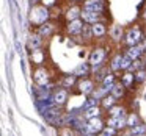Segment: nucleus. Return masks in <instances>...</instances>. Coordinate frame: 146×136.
I'll use <instances>...</instances> for the list:
<instances>
[{
  "label": "nucleus",
  "mask_w": 146,
  "mask_h": 136,
  "mask_svg": "<svg viewBox=\"0 0 146 136\" xmlns=\"http://www.w3.org/2000/svg\"><path fill=\"white\" fill-rule=\"evenodd\" d=\"M141 39V33H140V30H137V28H133V30H130L129 33H127V38H126V42L129 45H133V44H137V42Z\"/></svg>",
  "instance_id": "obj_4"
},
{
  "label": "nucleus",
  "mask_w": 146,
  "mask_h": 136,
  "mask_svg": "<svg viewBox=\"0 0 146 136\" xmlns=\"http://www.w3.org/2000/svg\"><path fill=\"white\" fill-rule=\"evenodd\" d=\"M66 97H68V94H66V91H57L55 92V95H54V102L55 103H58V105H63L64 102H66Z\"/></svg>",
  "instance_id": "obj_9"
},
{
  "label": "nucleus",
  "mask_w": 146,
  "mask_h": 136,
  "mask_svg": "<svg viewBox=\"0 0 146 136\" xmlns=\"http://www.w3.org/2000/svg\"><path fill=\"white\" fill-rule=\"evenodd\" d=\"M79 88L83 94H90V92H93V83L88 81V80H85V81H82L79 85Z\"/></svg>",
  "instance_id": "obj_11"
},
{
  "label": "nucleus",
  "mask_w": 146,
  "mask_h": 136,
  "mask_svg": "<svg viewBox=\"0 0 146 136\" xmlns=\"http://www.w3.org/2000/svg\"><path fill=\"white\" fill-rule=\"evenodd\" d=\"M77 16H79V8H71L69 13H68V17H69V19H72V20H76Z\"/></svg>",
  "instance_id": "obj_27"
},
{
  "label": "nucleus",
  "mask_w": 146,
  "mask_h": 136,
  "mask_svg": "<svg viewBox=\"0 0 146 136\" xmlns=\"http://www.w3.org/2000/svg\"><path fill=\"white\" fill-rule=\"evenodd\" d=\"M88 74V66L86 64H80L76 70H74V75H86Z\"/></svg>",
  "instance_id": "obj_18"
},
{
  "label": "nucleus",
  "mask_w": 146,
  "mask_h": 136,
  "mask_svg": "<svg viewBox=\"0 0 146 136\" xmlns=\"http://www.w3.org/2000/svg\"><path fill=\"white\" fill-rule=\"evenodd\" d=\"M111 92H113V97L116 99V97H121V95H123V86L121 85H115L113 88H111Z\"/></svg>",
  "instance_id": "obj_21"
},
{
  "label": "nucleus",
  "mask_w": 146,
  "mask_h": 136,
  "mask_svg": "<svg viewBox=\"0 0 146 136\" xmlns=\"http://www.w3.org/2000/svg\"><path fill=\"white\" fill-rule=\"evenodd\" d=\"M83 17V20H86V22H91V24H96V20H98V13H94V11H88L85 10L83 13H80Z\"/></svg>",
  "instance_id": "obj_8"
},
{
  "label": "nucleus",
  "mask_w": 146,
  "mask_h": 136,
  "mask_svg": "<svg viewBox=\"0 0 146 136\" xmlns=\"http://www.w3.org/2000/svg\"><path fill=\"white\" fill-rule=\"evenodd\" d=\"M127 125H130L133 128L135 125H138V117L135 116V114H132V116H129L127 117Z\"/></svg>",
  "instance_id": "obj_26"
},
{
  "label": "nucleus",
  "mask_w": 146,
  "mask_h": 136,
  "mask_svg": "<svg viewBox=\"0 0 146 136\" xmlns=\"http://www.w3.org/2000/svg\"><path fill=\"white\" fill-rule=\"evenodd\" d=\"M135 136H145V135H135Z\"/></svg>",
  "instance_id": "obj_36"
},
{
  "label": "nucleus",
  "mask_w": 146,
  "mask_h": 136,
  "mask_svg": "<svg viewBox=\"0 0 146 136\" xmlns=\"http://www.w3.org/2000/svg\"><path fill=\"white\" fill-rule=\"evenodd\" d=\"M39 45H41V38H39V36H30L29 47L33 49V50H36V49H39Z\"/></svg>",
  "instance_id": "obj_12"
},
{
  "label": "nucleus",
  "mask_w": 146,
  "mask_h": 136,
  "mask_svg": "<svg viewBox=\"0 0 146 136\" xmlns=\"http://www.w3.org/2000/svg\"><path fill=\"white\" fill-rule=\"evenodd\" d=\"M113 135H115V128L108 127V128L102 130V131H101V135H99V136H113Z\"/></svg>",
  "instance_id": "obj_28"
},
{
  "label": "nucleus",
  "mask_w": 146,
  "mask_h": 136,
  "mask_svg": "<svg viewBox=\"0 0 146 136\" xmlns=\"http://www.w3.org/2000/svg\"><path fill=\"white\" fill-rule=\"evenodd\" d=\"M130 66H132V60H130L129 57H123V61H121V69H130Z\"/></svg>",
  "instance_id": "obj_22"
},
{
  "label": "nucleus",
  "mask_w": 146,
  "mask_h": 136,
  "mask_svg": "<svg viewBox=\"0 0 146 136\" xmlns=\"http://www.w3.org/2000/svg\"><path fill=\"white\" fill-rule=\"evenodd\" d=\"M113 102H115V97H113V95H111V97H105L104 99V105H105V106H111V105H113Z\"/></svg>",
  "instance_id": "obj_33"
},
{
  "label": "nucleus",
  "mask_w": 146,
  "mask_h": 136,
  "mask_svg": "<svg viewBox=\"0 0 146 136\" xmlns=\"http://www.w3.org/2000/svg\"><path fill=\"white\" fill-rule=\"evenodd\" d=\"M104 33H105L104 25H101V24H94V25H93V35H96V36H102Z\"/></svg>",
  "instance_id": "obj_17"
},
{
  "label": "nucleus",
  "mask_w": 146,
  "mask_h": 136,
  "mask_svg": "<svg viewBox=\"0 0 146 136\" xmlns=\"http://www.w3.org/2000/svg\"><path fill=\"white\" fill-rule=\"evenodd\" d=\"M143 47H145V49H146V41H145V42H143Z\"/></svg>",
  "instance_id": "obj_35"
},
{
  "label": "nucleus",
  "mask_w": 146,
  "mask_h": 136,
  "mask_svg": "<svg viewBox=\"0 0 146 136\" xmlns=\"http://www.w3.org/2000/svg\"><path fill=\"white\" fill-rule=\"evenodd\" d=\"M85 10L94 11V13L101 11L102 10V0H88V2L85 3Z\"/></svg>",
  "instance_id": "obj_5"
},
{
  "label": "nucleus",
  "mask_w": 146,
  "mask_h": 136,
  "mask_svg": "<svg viewBox=\"0 0 146 136\" xmlns=\"http://www.w3.org/2000/svg\"><path fill=\"white\" fill-rule=\"evenodd\" d=\"M83 36H85V38H90V36H91V33H93V28H90L88 25H83Z\"/></svg>",
  "instance_id": "obj_31"
},
{
  "label": "nucleus",
  "mask_w": 146,
  "mask_h": 136,
  "mask_svg": "<svg viewBox=\"0 0 146 136\" xmlns=\"http://www.w3.org/2000/svg\"><path fill=\"white\" fill-rule=\"evenodd\" d=\"M104 50H102V49H96L94 52H93L91 53V57H90V63L93 64V66H99V64L102 63V60H104Z\"/></svg>",
  "instance_id": "obj_2"
},
{
  "label": "nucleus",
  "mask_w": 146,
  "mask_h": 136,
  "mask_svg": "<svg viewBox=\"0 0 146 136\" xmlns=\"http://www.w3.org/2000/svg\"><path fill=\"white\" fill-rule=\"evenodd\" d=\"M121 33H123V28H121L119 25H115L113 28H111V36H113L115 39H119L121 38Z\"/></svg>",
  "instance_id": "obj_23"
},
{
  "label": "nucleus",
  "mask_w": 146,
  "mask_h": 136,
  "mask_svg": "<svg viewBox=\"0 0 146 136\" xmlns=\"http://www.w3.org/2000/svg\"><path fill=\"white\" fill-rule=\"evenodd\" d=\"M86 127H88V133H90V135H93V133L101 131V130H102V122H101L99 119H96V117H94V119L90 120V124H88Z\"/></svg>",
  "instance_id": "obj_6"
},
{
  "label": "nucleus",
  "mask_w": 146,
  "mask_h": 136,
  "mask_svg": "<svg viewBox=\"0 0 146 136\" xmlns=\"http://www.w3.org/2000/svg\"><path fill=\"white\" fill-rule=\"evenodd\" d=\"M80 30H83V25L80 20H72V22L69 24V32L71 33H79Z\"/></svg>",
  "instance_id": "obj_13"
},
{
  "label": "nucleus",
  "mask_w": 146,
  "mask_h": 136,
  "mask_svg": "<svg viewBox=\"0 0 146 136\" xmlns=\"http://www.w3.org/2000/svg\"><path fill=\"white\" fill-rule=\"evenodd\" d=\"M121 61H123V57H121V55H118V57H115L113 63H111V67H113L115 70L121 69Z\"/></svg>",
  "instance_id": "obj_24"
},
{
  "label": "nucleus",
  "mask_w": 146,
  "mask_h": 136,
  "mask_svg": "<svg viewBox=\"0 0 146 136\" xmlns=\"http://www.w3.org/2000/svg\"><path fill=\"white\" fill-rule=\"evenodd\" d=\"M143 133H146V125H141V124H138V125H135L132 128V135H143Z\"/></svg>",
  "instance_id": "obj_19"
},
{
  "label": "nucleus",
  "mask_w": 146,
  "mask_h": 136,
  "mask_svg": "<svg viewBox=\"0 0 146 136\" xmlns=\"http://www.w3.org/2000/svg\"><path fill=\"white\" fill-rule=\"evenodd\" d=\"M99 116V108L98 106H93V108H88L85 113V117L86 119H94V117Z\"/></svg>",
  "instance_id": "obj_14"
},
{
  "label": "nucleus",
  "mask_w": 146,
  "mask_h": 136,
  "mask_svg": "<svg viewBox=\"0 0 146 136\" xmlns=\"http://www.w3.org/2000/svg\"><path fill=\"white\" fill-rule=\"evenodd\" d=\"M135 78H137V81H143V80H146V72L145 70H138L137 75H135Z\"/></svg>",
  "instance_id": "obj_29"
},
{
  "label": "nucleus",
  "mask_w": 146,
  "mask_h": 136,
  "mask_svg": "<svg viewBox=\"0 0 146 136\" xmlns=\"http://www.w3.org/2000/svg\"><path fill=\"white\" fill-rule=\"evenodd\" d=\"M44 117L49 122L58 124V113H55V111H47V113H44Z\"/></svg>",
  "instance_id": "obj_15"
},
{
  "label": "nucleus",
  "mask_w": 146,
  "mask_h": 136,
  "mask_svg": "<svg viewBox=\"0 0 146 136\" xmlns=\"http://www.w3.org/2000/svg\"><path fill=\"white\" fill-rule=\"evenodd\" d=\"M74 77L76 75H69V77H66V78H64V86H72V83H74Z\"/></svg>",
  "instance_id": "obj_34"
},
{
  "label": "nucleus",
  "mask_w": 146,
  "mask_h": 136,
  "mask_svg": "<svg viewBox=\"0 0 146 136\" xmlns=\"http://www.w3.org/2000/svg\"><path fill=\"white\" fill-rule=\"evenodd\" d=\"M143 44L141 45H132V47L127 50V57L130 58V60H135V58H138L140 55H141V52H143Z\"/></svg>",
  "instance_id": "obj_7"
},
{
  "label": "nucleus",
  "mask_w": 146,
  "mask_h": 136,
  "mask_svg": "<svg viewBox=\"0 0 146 136\" xmlns=\"http://www.w3.org/2000/svg\"><path fill=\"white\" fill-rule=\"evenodd\" d=\"M145 17H146V11H145Z\"/></svg>",
  "instance_id": "obj_37"
},
{
  "label": "nucleus",
  "mask_w": 146,
  "mask_h": 136,
  "mask_svg": "<svg viewBox=\"0 0 146 136\" xmlns=\"http://www.w3.org/2000/svg\"><path fill=\"white\" fill-rule=\"evenodd\" d=\"M110 114H111L113 117L123 116V114H124V110H123V108H119V106H115V108H111V110H110Z\"/></svg>",
  "instance_id": "obj_25"
},
{
  "label": "nucleus",
  "mask_w": 146,
  "mask_h": 136,
  "mask_svg": "<svg viewBox=\"0 0 146 136\" xmlns=\"http://www.w3.org/2000/svg\"><path fill=\"white\" fill-rule=\"evenodd\" d=\"M132 80H133V75H132V74H126V75H124V85L129 86L130 83H132Z\"/></svg>",
  "instance_id": "obj_32"
},
{
  "label": "nucleus",
  "mask_w": 146,
  "mask_h": 136,
  "mask_svg": "<svg viewBox=\"0 0 146 136\" xmlns=\"http://www.w3.org/2000/svg\"><path fill=\"white\" fill-rule=\"evenodd\" d=\"M35 80L39 83V85H46V83H47V74H46V70L39 69L38 72L35 74Z\"/></svg>",
  "instance_id": "obj_10"
},
{
  "label": "nucleus",
  "mask_w": 146,
  "mask_h": 136,
  "mask_svg": "<svg viewBox=\"0 0 146 136\" xmlns=\"http://www.w3.org/2000/svg\"><path fill=\"white\" fill-rule=\"evenodd\" d=\"M39 33H41L42 36H49L52 33V25L50 24H44V25L39 28Z\"/></svg>",
  "instance_id": "obj_20"
},
{
  "label": "nucleus",
  "mask_w": 146,
  "mask_h": 136,
  "mask_svg": "<svg viewBox=\"0 0 146 136\" xmlns=\"http://www.w3.org/2000/svg\"><path fill=\"white\" fill-rule=\"evenodd\" d=\"M124 125H127V119L124 117V114L118 117H111L108 120V127H111V128H123Z\"/></svg>",
  "instance_id": "obj_3"
},
{
  "label": "nucleus",
  "mask_w": 146,
  "mask_h": 136,
  "mask_svg": "<svg viewBox=\"0 0 146 136\" xmlns=\"http://www.w3.org/2000/svg\"><path fill=\"white\" fill-rule=\"evenodd\" d=\"M113 75H107V77H105V78H104V89H105V91H108V89H110V91H111V88H113Z\"/></svg>",
  "instance_id": "obj_16"
},
{
  "label": "nucleus",
  "mask_w": 146,
  "mask_h": 136,
  "mask_svg": "<svg viewBox=\"0 0 146 136\" xmlns=\"http://www.w3.org/2000/svg\"><path fill=\"white\" fill-rule=\"evenodd\" d=\"M33 13H35V14H32L33 22H44L47 19V10L46 8H35Z\"/></svg>",
  "instance_id": "obj_1"
},
{
  "label": "nucleus",
  "mask_w": 146,
  "mask_h": 136,
  "mask_svg": "<svg viewBox=\"0 0 146 136\" xmlns=\"http://www.w3.org/2000/svg\"><path fill=\"white\" fill-rule=\"evenodd\" d=\"M96 105H98V99H90L85 103V108L88 110V108H93V106H96Z\"/></svg>",
  "instance_id": "obj_30"
}]
</instances>
